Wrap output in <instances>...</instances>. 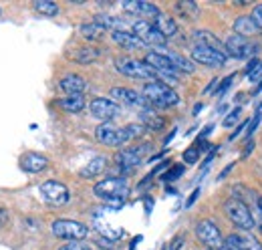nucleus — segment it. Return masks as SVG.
Returning <instances> with one entry per match:
<instances>
[{
    "label": "nucleus",
    "instance_id": "1",
    "mask_svg": "<svg viewBox=\"0 0 262 250\" xmlns=\"http://www.w3.org/2000/svg\"><path fill=\"white\" fill-rule=\"evenodd\" d=\"M143 133V125H125V127H121V129H117V127H113V125L109 123H101L95 129V137H97L99 143H103V145H107V148H119V145H125V143H129L131 139H135V137H139Z\"/></svg>",
    "mask_w": 262,
    "mask_h": 250
},
{
    "label": "nucleus",
    "instance_id": "2",
    "mask_svg": "<svg viewBox=\"0 0 262 250\" xmlns=\"http://www.w3.org/2000/svg\"><path fill=\"white\" fill-rule=\"evenodd\" d=\"M93 194L97 198H101L103 202H107V204L121 206L123 200H125V196L129 194V184H127L125 178H107V180L95 184Z\"/></svg>",
    "mask_w": 262,
    "mask_h": 250
},
{
    "label": "nucleus",
    "instance_id": "3",
    "mask_svg": "<svg viewBox=\"0 0 262 250\" xmlns=\"http://www.w3.org/2000/svg\"><path fill=\"white\" fill-rule=\"evenodd\" d=\"M224 212H226V216H228L230 222H232L236 228L244 230V232H248V230H252V228L256 226L250 208L246 206V202H242V200H238V198H230V200L224 202Z\"/></svg>",
    "mask_w": 262,
    "mask_h": 250
},
{
    "label": "nucleus",
    "instance_id": "4",
    "mask_svg": "<svg viewBox=\"0 0 262 250\" xmlns=\"http://www.w3.org/2000/svg\"><path fill=\"white\" fill-rule=\"evenodd\" d=\"M143 97L149 101V105L156 107H173L180 103V95L176 93L169 85L154 81V83H145L143 85Z\"/></svg>",
    "mask_w": 262,
    "mask_h": 250
},
{
    "label": "nucleus",
    "instance_id": "5",
    "mask_svg": "<svg viewBox=\"0 0 262 250\" xmlns=\"http://www.w3.org/2000/svg\"><path fill=\"white\" fill-rule=\"evenodd\" d=\"M115 69L125 75V77H133V79H147V83L160 81V75L156 73V69H151L145 61H135V59H117L115 61ZM162 83V81H160Z\"/></svg>",
    "mask_w": 262,
    "mask_h": 250
},
{
    "label": "nucleus",
    "instance_id": "6",
    "mask_svg": "<svg viewBox=\"0 0 262 250\" xmlns=\"http://www.w3.org/2000/svg\"><path fill=\"white\" fill-rule=\"evenodd\" d=\"M51 230L57 238L73 240V242H79L89 234V228L77 220H55L51 224Z\"/></svg>",
    "mask_w": 262,
    "mask_h": 250
},
{
    "label": "nucleus",
    "instance_id": "7",
    "mask_svg": "<svg viewBox=\"0 0 262 250\" xmlns=\"http://www.w3.org/2000/svg\"><path fill=\"white\" fill-rule=\"evenodd\" d=\"M196 236H198V240H200L208 250H220V248H224V244H226V240L222 238L220 228H218L212 220H202V222H198Z\"/></svg>",
    "mask_w": 262,
    "mask_h": 250
},
{
    "label": "nucleus",
    "instance_id": "8",
    "mask_svg": "<svg viewBox=\"0 0 262 250\" xmlns=\"http://www.w3.org/2000/svg\"><path fill=\"white\" fill-rule=\"evenodd\" d=\"M224 53L234 59H256L258 53V45H252L246 36L234 34L224 43Z\"/></svg>",
    "mask_w": 262,
    "mask_h": 250
},
{
    "label": "nucleus",
    "instance_id": "9",
    "mask_svg": "<svg viewBox=\"0 0 262 250\" xmlns=\"http://www.w3.org/2000/svg\"><path fill=\"white\" fill-rule=\"evenodd\" d=\"M40 196H42V200L49 206H55V208L65 206L67 202H69V190H67V186L61 184V182H53V180L45 182L40 186Z\"/></svg>",
    "mask_w": 262,
    "mask_h": 250
},
{
    "label": "nucleus",
    "instance_id": "10",
    "mask_svg": "<svg viewBox=\"0 0 262 250\" xmlns=\"http://www.w3.org/2000/svg\"><path fill=\"white\" fill-rule=\"evenodd\" d=\"M89 109H91V115H93V117H97V119H101L103 123H107V121L115 119V117L121 113L119 103H115L113 99H103V97L93 99V101H91V105H89Z\"/></svg>",
    "mask_w": 262,
    "mask_h": 250
},
{
    "label": "nucleus",
    "instance_id": "11",
    "mask_svg": "<svg viewBox=\"0 0 262 250\" xmlns=\"http://www.w3.org/2000/svg\"><path fill=\"white\" fill-rule=\"evenodd\" d=\"M131 29H133V34H135L139 40H143L145 45L162 47L165 43L164 34L156 29V25H151V23H147V20H137V23H133Z\"/></svg>",
    "mask_w": 262,
    "mask_h": 250
},
{
    "label": "nucleus",
    "instance_id": "12",
    "mask_svg": "<svg viewBox=\"0 0 262 250\" xmlns=\"http://www.w3.org/2000/svg\"><path fill=\"white\" fill-rule=\"evenodd\" d=\"M192 61L200 62V65H206V67H224L228 57L220 51H214L210 47H202V45H196L192 49Z\"/></svg>",
    "mask_w": 262,
    "mask_h": 250
},
{
    "label": "nucleus",
    "instance_id": "13",
    "mask_svg": "<svg viewBox=\"0 0 262 250\" xmlns=\"http://www.w3.org/2000/svg\"><path fill=\"white\" fill-rule=\"evenodd\" d=\"M111 97H113L115 101L123 103V105L139 107L141 111H147V109L151 107V105H149V101H147L143 95H139L137 91L129 89V87H113V89H111Z\"/></svg>",
    "mask_w": 262,
    "mask_h": 250
},
{
    "label": "nucleus",
    "instance_id": "14",
    "mask_svg": "<svg viewBox=\"0 0 262 250\" xmlns=\"http://www.w3.org/2000/svg\"><path fill=\"white\" fill-rule=\"evenodd\" d=\"M149 150V145H139V148H129V150H121L115 156L117 168H121L123 172H129L133 168H137L143 159V154Z\"/></svg>",
    "mask_w": 262,
    "mask_h": 250
},
{
    "label": "nucleus",
    "instance_id": "15",
    "mask_svg": "<svg viewBox=\"0 0 262 250\" xmlns=\"http://www.w3.org/2000/svg\"><path fill=\"white\" fill-rule=\"evenodd\" d=\"M224 246L228 250H262L260 242L248 234H230Z\"/></svg>",
    "mask_w": 262,
    "mask_h": 250
},
{
    "label": "nucleus",
    "instance_id": "16",
    "mask_svg": "<svg viewBox=\"0 0 262 250\" xmlns=\"http://www.w3.org/2000/svg\"><path fill=\"white\" fill-rule=\"evenodd\" d=\"M47 163H49V159L42 156V154H25V156L20 157V168L25 170V172H31V174H38V172H42L45 168H47Z\"/></svg>",
    "mask_w": 262,
    "mask_h": 250
},
{
    "label": "nucleus",
    "instance_id": "17",
    "mask_svg": "<svg viewBox=\"0 0 262 250\" xmlns=\"http://www.w3.org/2000/svg\"><path fill=\"white\" fill-rule=\"evenodd\" d=\"M111 38L119 45V47H123V49H127V51H139V49H145V43L143 40H139L133 32H111Z\"/></svg>",
    "mask_w": 262,
    "mask_h": 250
},
{
    "label": "nucleus",
    "instance_id": "18",
    "mask_svg": "<svg viewBox=\"0 0 262 250\" xmlns=\"http://www.w3.org/2000/svg\"><path fill=\"white\" fill-rule=\"evenodd\" d=\"M192 38L196 40L198 45H202V47H210V49H214V51H220V53H224V45H222V40L214 34V32L210 31H194L192 34ZM226 55V53H224ZM228 57V55H226Z\"/></svg>",
    "mask_w": 262,
    "mask_h": 250
},
{
    "label": "nucleus",
    "instance_id": "19",
    "mask_svg": "<svg viewBox=\"0 0 262 250\" xmlns=\"http://www.w3.org/2000/svg\"><path fill=\"white\" fill-rule=\"evenodd\" d=\"M59 85L67 95H81L87 89V83L81 75H67L65 79H61Z\"/></svg>",
    "mask_w": 262,
    "mask_h": 250
},
{
    "label": "nucleus",
    "instance_id": "20",
    "mask_svg": "<svg viewBox=\"0 0 262 250\" xmlns=\"http://www.w3.org/2000/svg\"><path fill=\"white\" fill-rule=\"evenodd\" d=\"M95 23H99L105 31L111 32H125L127 23L119 16H113V14H95Z\"/></svg>",
    "mask_w": 262,
    "mask_h": 250
},
{
    "label": "nucleus",
    "instance_id": "21",
    "mask_svg": "<svg viewBox=\"0 0 262 250\" xmlns=\"http://www.w3.org/2000/svg\"><path fill=\"white\" fill-rule=\"evenodd\" d=\"M105 168H107V159L103 156H97V157H93L79 174H81V178H95V176H101V174H103Z\"/></svg>",
    "mask_w": 262,
    "mask_h": 250
},
{
    "label": "nucleus",
    "instance_id": "22",
    "mask_svg": "<svg viewBox=\"0 0 262 250\" xmlns=\"http://www.w3.org/2000/svg\"><path fill=\"white\" fill-rule=\"evenodd\" d=\"M59 107L65 109L67 113H79L85 109V97L83 95H67L65 99L59 101Z\"/></svg>",
    "mask_w": 262,
    "mask_h": 250
},
{
    "label": "nucleus",
    "instance_id": "23",
    "mask_svg": "<svg viewBox=\"0 0 262 250\" xmlns=\"http://www.w3.org/2000/svg\"><path fill=\"white\" fill-rule=\"evenodd\" d=\"M234 31L240 36H250V34H256L260 29L256 27V23L250 16H238L236 23H234Z\"/></svg>",
    "mask_w": 262,
    "mask_h": 250
},
{
    "label": "nucleus",
    "instance_id": "24",
    "mask_svg": "<svg viewBox=\"0 0 262 250\" xmlns=\"http://www.w3.org/2000/svg\"><path fill=\"white\" fill-rule=\"evenodd\" d=\"M154 25H156V29L162 32L165 38H169V36H173V34L178 32V25H176V20H173L169 14H164V12L156 18V23H154Z\"/></svg>",
    "mask_w": 262,
    "mask_h": 250
},
{
    "label": "nucleus",
    "instance_id": "25",
    "mask_svg": "<svg viewBox=\"0 0 262 250\" xmlns=\"http://www.w3.org/2000/svg\"><path fill=\"white\" fill-rule=\"evenodd\" d=\"M141 121H143V127H147V129H151V131H162L165 127L164 117L158 115V113L151 111V109H147V111L141 113Z\"/></svg>",
    "mask_w": 262,
    "mask_h": 250
},
{
    "label": "nucleus",
    "instance_id": "26",
    "mask_svg": "<svg viewBox=\"0 0 262 250\" xmlns=\"http://www.w3.org/2000/svg\"><path fill=\"white\" fill-rule=\"evenodd\" d=\"M79 31H81V34L87 38V40H99V38H103L105 36V29L99 25V23H83L81 27H79Z\"/></svg>",
    "mask_w": 262,
    "mask_h": 250
},
{
    "label": "nucleus",
    "instance_id": "27",
    "mask_svg": "<svg viewBox=\"0 0 262 250\" xmlns=\"http://www.w3.org/2000/svg\"><path fill=\"white\" fill-rule=\"evenodd\" d=\"M165 57L171 61V65L178 69V73H194L196 71V65L192 61H188L186 57L178 55V53H165Z\"/></svg>",
    "mask_w": 262,
    "mask_h": 250
},
{
    "label": "nucleus",
    "instance_id": "28",
    "mask_svg": "<svg viewBox=\"0 0 262 250\" xmlns=\"http://www.w3.org/2000/svg\"><path fill=\"white\" fill-rule=\"evenodd\" d=\"M99 53L97 49H93V47H85V49H81V51H77L75 55H73V59L77 62H81V65H89V62H95L99 59Z\"/></svg>",
    "mask_w": 262,
    "mask_h": 250
},
{
    "label": "nucleus",
    "instance_id": "29",
    "mask_svg": "<svg viewBox=\"0 0 262 250\" xmlns=\"http://www.w3.org/2000/svg\"><path fill=\"white\" fill-rule=\"evenodd\" d=\"M176 10L184 16V18H196L200 14V8H198L196 2L192 0H182V2H176Z\"/></svg>",
    "mask_w": 262,
    "mask_h": 250
},
{
    "label": "nucleus",
    "instance_id": "30",
    "mask_svg": "<svg viewBox=\"0 0 262 250\" xmlns=\"http://www.w3.org/2000/svg\"><path fill=\"white\" fill-rule=\"evenodd\" d=\"M34 10L42 16H57L59 14V4L49 2V0H38V2H34Z\"/></svg>",
    "mask_w": 262,
    "mask_h": 250
},
{
    "label": "nucleus",
    "instance_id": "31",
    "mask_svg": "<svg viewBox=\"0 0 262 250\" xmlns=\"http://www.w3.org/2000/svg\"><path fill=\"white\" fill-rule=\"evenodd\" d=\"M139 14L156 20L162 12H160V10H158V6H156V4H151V2H139Z\"/></svg>",
    "mask_w": 262,
    "mask_h": 250
},
{
    "label": "nucleus",
    "instance_id": "32",
    "mask_svg": "<svg viewBox=\"0 0 262 250\" xmlns=\"http://www.w3.org/2000/svg\"><path fill=\"white\" fill-rule=\"evenodd\" d=\"M240 115H242V109H240V107H236L234 111H230L228 115L224 117L222 125H224V127H232V125H234L236 121H238V119H240Z\"/></svg>",
    "mask_w": 262,
    "mask_h": 250
},
{
    "label": "nucleus",
    "instance_id": "33",
    "mask_svg": "<svg viewBox=\"0 0 262 250\" xmlns=\"http://www.w3.org/2000/svg\"><path fill=\"white\" fill-rule=\"evenodd\" d=\"M198 159H200V150H198L196 145H194V148H188V150L184 152V161H186V163L192 165V163H196Z\"/></svg>",
    "mask_w": 262,
    "mask_h": 250
},
{
    "label": "nucleus",
    "instance_id": "34",
    "mask_svg": "<svg viewBox=\"0 0 262 250\" xmlns=\"http://www.w3.org/2000/svg\"><path fill=\"white\" fill-rule=\"evenodd\" d=\"M182 174H184V165H173L169 172H165L164 180L165 182H173V180H178Z\"/></svg>",
    "mask_w": 262,
    "mask_h": 250
},
{
    "label": "nucleus",
    "instance_id": "35",
    "mask_svg": "<svg viewBox=\"0 0 262 250\" xmlns=\"http://www.w3.org/2000/svg\"><path fill=\"white\" fill-rule=\"evenodd\" d=\"M250 18L256 23V27L262 29V4H256L254 8H252V14H250Z\"/></svg>",
    "mask_w": 262,
    "mask_h": 250
},
{
    "label": "nucleus",
    "instance_id": "36",
    "mask_svg": "<svg viewBox=\"0 0 262 250\" xmlns=\"http://www.w3.org/2000/svg\"><path fill=\"white\" fill-rule=\"evenodd\" d=\"M260 119H262V115L260 113H256V117H254V119L248 123V127H246V137H250V135L256 131V127H258V123H260Z\"/></svg>",
    "mask_w": 262,
    "mask_h": 250
},
{
    "label": "nucleus",
    "instance_id": "37",
    "mask_svg": "<svg viewBox=\"0 0 262 250\" xmlns=\"http://www.w3.org/2000/svg\"><path fill=\"white\" fill-rule=\"evenodd\" d=\"M59 250H93V248L87 246V244H83V242H69V244L61 246Z\"/></svg>",
    "mask_w": 262,
    "mask_h": 250
},
{
    "label": "nucleus",
    "instance_id": "38",
    "mask_svg": "<svg viewBox=\"0 0 262 250\" xmlns=\"http://www.w3.org/2000/svg\"><path fill=\"white\" fill-rule=\"evenodd\" d=\"M121 6H123L129 14H139V0H135V2H121Z\"/></svg>",
    "mask_w": 262,
    "mask_h": 250
},
{
    "label": "nucleus",
    "instance_id": "39",
    "mask_svg": "<svg viewBox=\"0 0 262 250\" xmlns=\"http://www.w3.org/2000/svg\"><path fill=\"white\" fill-rule=\"evenodd\" d=\"M234 77H236V75H228V77H226V79L222 81V85L218 87V91H216V95H220V97H222V95L226 93V91H228V87L232 85V79H234Z\"/></svg>",
    "mask_w": 262,
    "mask_h": 250
},
{
    "label": "nucleus",
    "instance_id": "40",
    "mask_svg": "<svg viewBox=\"0 0 262 250\" xmlns=\"http://www.w3.org/2000/svg\"><path fill=\"white\" fill-rule=\"evenodd\" d=\"M258 79H262V62L254 69V71H252V73H250V75H248V81H250V83H256Z\"/></svg>",
    "mask_w": 262,
    "mask_h": 250
},
{
    "label": "nucleus",
    "instance_id": "41",
    "mask_svg": "<svg viewBox=\"0 0 262 250\" xmlns=\"http://www.w3.org/2000/svg\"><path fill=\"white\" fill-rule=\"evenodd\" d=\"M182 244H184V236H182V234H178V236L173 238V242H171L169 250H180L182 248Z\"/></svg>",
    "mask_w": 262,
    "mask_h": 250
},
{
    "label": "nucleus",
    "instance_id": "42",
    "mask_svg": "<svg viewBox=\"0 0 262 250\" xmlns=\"http://www.w3.org/2000/svg\"><path fill=\"white\" fill-rule=\"evenodd\" d=\"M244 127H248V121H242V123L238 125V127H236V131H234V133L230 135V139H236V137H238V135L242 133V129H244Z\"/></svg>",
    "mask_w": 262,
    "mask_h": 250
},
{
    "label": "nucleus",
    "instance_id": "43",
    "mask_svg": "<svg viewBox=\"0 0 262 250\" xmlns=\"http://www.w3.org/2000/svg\"><path fill=\"white\" fill-rule=\"evenodd\" d=\"M258 65H260V61H258V59H250V62H248V67H246V73L250 75V73H252V71H254V69H256Z\"/></svg>",
    "mask_w": 262,
    "mask_h": 250
},
{
    "label": "nucleus",
    "instance_id": "44",
    "mask_svg": "<svg viewBox=\"0 0 262 250\" xmlns=\"http://www.w3.org/2000/svg\"><path fill=\"white\" fill-rule=\"evenodd\" d=\"M252 150H254V141H250V139H248V141H246V148H244V152H242V157H246Z\"/></svg>",
    "mask_w": 262,
    "mask_h": 250
},
{
    "label": "nucleus",
    "instance_id": "45",
    "mask_svg": "<svg viewBox=\"0 0 262 250\" xmlns=\"http://www.w3.org/2000/svg\"><path fill=\"white\" fill-rule=\"evenodd\" d=\"M198 194H200V190H194V194H192V196H190V200H188V202H186V206H188V208H190V206H192V204H194V202H196Z\"/></svg>",
    "mask_w": 262,
    "mask_h": 250
},
{
    "label": "nucleus",
    "instance_id": "46",
    "mask_svg": "<svg viewBox=\"0 0 262 250\" xmlns=\"http://www.w3.org/2000/svg\"><path fill=\"white\" fill-rule=\"evenodd\" d=\"M232 168H234V163H230V165H226V168H224V172L220 174V178H218V180H224V178L228 176V172H230V170H232Z\"/></svg>",
    "mask_w": 262,
    "mask_h": 250
},
{
    "label": "nucleus",
    "instance_id": "47",
    "mask_svg": "<svg viewBox=\"0 0 262 250\" xmlns=\"http://www.w3.org/2000/svg\"><path fill=\"white\" fill-rule=\"evenodd\" d=\"M216 83H218V79H212V83H210V85H208V87L204 89V93H210V89H212V87H214Z\"/></svg>",
    "mask_w": 262,
    "mask_h": 250
},
{
    "label": "nucleus",
    "instance_id": "48",
    "mask_svg": "<svg viewBox=\"0 0 262 250\" xmlns=\"http://www.w3.org/2000/svg\"><path fill=\"white\" fill-rule=\"evenodd\" d=\"M173 135H176V129H171V133H169V135H167V137H165V141H164V143H169V141H171V137H173Z\"/></svg>",
    "mask_w": 262,
    "mask_h": 250
},
{
    "label": "nucleus",
    "instance_id": "49",
    "mask_svg": "<svg viewBox=\"0 0 262 250\" xmlns=\"http://www.w3.org/2000/svg\"><path fill=\"white\" fill-rule=\"evenodd\" d=\"M200 109H202V103H198L196 107H194V115H198V113H200Z\"/></svg>",
    "mask_w": 262,
    "mask_h": 250
},
{
    "label": "nucleus",
    "instance_id": "50",
    "mask_svg": "<svg viewBox=\"0 0 262 250\" xmlns=\"http://www.w3.org/2000/svg\"><path fill=\"white\" fill-rule=\"evenodd\" d=\"M256 204H258V208H260V212H262V196L258 198V200H256Z\"/></svg>",
    "mask_w": 262,
    "mask_h": 250
},
{
    "label": "nucleus",
    "instance_id": "51",
    "mask_svg": "<svg viewBox=\"0 0 262 250\" xmlns=\"http://www.w3.org/2000/svg\"><path fill=\"white\" fill-rule=\"evenodd\" d=\"M258 228H260V232H262V220L258 222Z\"/></svg>",
    "mask_w": 262,
    "mask_h": 250
},
{
    "label": "nucleus",
    "instance_id": "52",
    "mask_svg": "<svg viewBox=\"0 0 262 250\" xmlns=\"http://www.w3.org/2000/svg\"><path fill=\"white\" fill-rule=\"evenodd\" d=\"M220 250H228V248H226V246H224V248H220Z\"/></svg>",
    "mask_w": 262,
    "mask_h": 250
},
{
    "label": "nucleus",
    "instance_id": "53",
    "mask_svg": "<svg viewBox=\"0 0 262 250\" xmlns=\"http://www.w3.org/2000/svg\"><path fill=\"white\" fill-rule=\"evenodd\" d=\"M260 111H262V105H260Z\"/></svg>",
    "mask_w": 262,
    "mask_h": 250
}]
</instances>
